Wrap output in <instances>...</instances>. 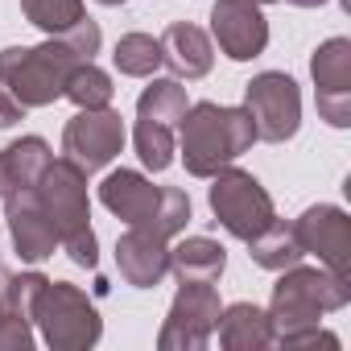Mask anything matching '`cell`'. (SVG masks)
Wrapping results in <instances>:
<instances>
[{
  "label": "cell",
  "mask_w": 351,
  "mask_h": 351,
  "mask_svg": "<svg viewBox=\"0 0 351 351\" xmlns=\"http://www.w3.org/2000/svg\"><path fill=\"white\" fill-rule=\"evenodd\" d=\"M21 112H25V108H21L13 95H9V87H5V83H0V128L17 124V120H21Z\"/></svg>",
  "instance_id": "cell-32"
},
{
  "label": "cell",
  "mask_w": 351,
  "mask_h": 351,
  "mask_svg": "<svg viewBox=\"0 0 351 351\" xmlns=\"http://www.w3.org/2000/svg\"><path fill=\"white\" fill-rule=\"evenodd\" d=\"M289 228H293V240L302 244L306 256H318L322 269L351 277V219H347V211L318 203V207H306Z\"/></svg>",
  "instance_id": "cell-9"
},
{
  "label": "cell",
  "mask_w": 351,
  "mask_h": 351,
  "mask_svg": "<svg viewBox=\"0 0 351 351\" xmlns=\"http://www.w3.org/2000/svg\"><path fill=\"white\" fill-rule=\"evenodd\" d=\"M191 99H186V87L178 79H153L141 99H136V120H157V124H178L186 116Z\"/></svg>",
  "instance_id": "cell-19"
},
{
  "label": "cell",
  "mask_w": 351,
  "mask_h": 351,
  "mask_svg": "<svg viewBox=\"0 0 351 351\" xmlns=\"http://www.w3.org/2000/svg\"><path fill=\"white\" fill-rule=\"evenodd\" d=\"M186 223H191V199H186V191L165 186V191H161V199H157V211H153V219H149L145 228H153L157 236L173 240Z\"/></svg>",
  "instance_id": "cell-26"
},
{
  "label": "cell",
  "mask_w": 351,
  "mask_h": 351,
  "mask_svg": "<svg viewBox=\"0 0 351 351\" xmlns=\"http://www.w3.org/2000/svg\"><path fill=\"white\" fill-rule=\"evenodd\" d=\"M99 199L112 215H120L124 223H149L153 211H157V199H161V186H153L145 173L136 169H116L104 178L99 186Z\"/></svg>",
  "instance_id": "cell-14"
},
{
  "label": "cell",
  "mask_w": 351,
  "mask_h": 351,
  "mask_svg": "<svg viewBox=\"0 0 351 351\" xmlns=\"http://www.w3.org/2000/svg\"><path fill=\"white\" fill-rule=\"evenodd\" d=\"M29 347H34L29 318H21V314H0V351H29Z\"/></svg>",
  "instance_id": "cell-28"
},
{
  "label": "cell",
  "mask_w": 351,
  "mask_h": 351,
  "mask_svg": "<svg viewBox=\"0 0 351 351\" xmlns=\"http://www.w3.org/2000/svg\"><path fill=\"white\" fill-rule=\"evenodd\" d=\"M46 165H50V145L42 136H21V141L5 145L0 149V199L34 186Z\"/></svg>",
  "instance_id": "cell-17"
},
{
  "label": "cell",
  "mask_w": 351,
  "mask_h": 351,
  "mask_svg": "<svg viewBox=\"0 0 351 351\" xmlns=\"http://www.w3.org/2000/svg\"><path fill=\"white\" fill-rule=\"evenodd\" d=\"M244 112L252 116L256 141L281 145L302 128V91L285 71H265L244 87Z\"/></svg>",
  "instance_id": "cell-6"
},
{
  "label": "cell",
  "mask_w": 351,
  "mask_h": 351,
  "mask_svg": "<svg viewBox=\"0 0 351 351\" xmlns=\"http://www.w3.org/2000/svg\"><path fill=\"white\" fill-rule=\"evenodd\" d=\"M5 211H9V232H13V244H17L21 261L38 265V261H46V256H54V248H58V228L50 223V215H46V207H42V199H38L34 186L13 191V195L5 199Z\"/></svg>",
  "instance_id": "cell-12"
},
{
  "label": "cell",
  "mask_w": 351,
  "mask_h": 351,
  "mask_svg": "<svg viewBox=\"0 0 351 351\" xmlns=\"http://www.w3.org/2000/svg\"><path fill=\"white\" fill-rule=\"evenodd\" d=\"M219 293L211 281H182L173 293V306L165 314V326L157 335L161 351H199L211 343L219 322Z\"/></svg>",
  "instance_id": "cell-7"
},
{
  "label": "cell",
  "mask_w": 351,
  "mask_h": 351,
  "mask_svg": "<svg viewBox=\"0 0 351 351\" xmlns=\"http://www.w3.org/2000/svg\"><path fill=\"white\" fill-rule=\"evenodd\" d=\"M116 265L128 285L149 289L169 273V240L145 223H128V232L116 240Z\"/></svg>",
  "instance_id": "cell-13"
},
{
  "label": "cell",
  "mask_w": 351,
  "mask_h": 351,
  "mask_svg": "<svg viewBox=\"0 0 351 351\" xmlns=\"http://www.w3.org/2000/svg\"><path fill=\"white\" fill-rule=\"evenodd\" d=\"M112 62H116L120 75L149 79V75L161 66V46H157V38H149V34H124V38L116 42Z\"/></svg>",
  "instance_id": "cell-22"
},
{
  "label": "cell",
  "mask_w": 351,
  "mask_h": 351,
  "mask_svg": "<svg viewBox=\"0 0 351 351\" xmlns=\"http://www.w3.org/2000/svg\"><path fill=\"white\" fill-rule=\"evenodd\" d=\"M252 5H269V0H252Z\"/></svg>",
  "instance_id": "cell-35"
},
{
  "label": "cell",
  "mask_w": 351,
  "mask_h": 351,
  "mask_svg": "<svg viewBox=\"0 0 351 351\" xmlns=\"http://www.w3.org/2000/svg\"><path fill=\"white\" fill-rule=\"evenodd\" d=\"M318 116L330 128H347L351 124V91H318Z\"/></svg>",
  "instance_id": "cell-29"
},
{
  "label": "cell",
  "mask_w": 351,
  "mask_h": 351,
  "mask_svg": "<svg viewBox=\"0 0 351 351\" xmlns=\"http://www.w3.org/2000/svg\"><path fill=\"white\" fill-rule=\"evenodd\" d=\"M248 256L261 265V269H273V273H281V269H289V265H298L306 252H302V244L293 240V228H285L281 219H273L261 236H252L248 240Z\"/></svg>",
  "instance_id": "cell-20"
},
{
  "label": "cell",
  "mask_w": 351,
  "mask_h": 351,
  "mask_svg": "<svg viewBox=\"0 0 351 351\" xmlns=\"http://www.w3.org/2000/svg\"><path fill=\"white\" fill-rule=\"evenodd\" d=\"M157 46H161V62L178 75V79H203L211 71V62H215L211 38L199 25H191V21H173L157 38Z\"/></svg>",
  "instance_id": "cell-15"
},
{
  "label": "cell",
  "mask_w": 351,
  "mask_h": 351,
  "mask_svg": "<svg viewBox=\"0 0 351 351\" xmlns=\"http://www.w3.org/2000/svg\"><path fill=\"white\" fill-rule=\"evenodd\" d=\"M34 191H38V199H42V207H46L50 223L58 228V244H62V240H71V236L91 232V223H87V219H91V203H87V173H83L71 157H62V161H54V157H50V165L38 173Z\"/></svg>",
  "instance_id": "cell-8"
},
{
  "label": "cell",
  "mask_w": 351,
  "mask_h": 351,
  "mask_svg": "<svg viewBox=\"0 0 351 351\" xmlns=\"http://www.w3.org/2000/svg\"><path fill=\"white\" fill-rule=\"evenodd\" d=\"M34 322L42 326V339L54 351H83V347H95L104 335L99 310L71 281H46L42 285L38 306H34Z\"/></svg>",
  "instance_id": "cell-4"
},
{
  "label": "cell",
  "mask_w": 351,
  "mask_h": 351,
  "mask_svg": "<svg viewBox=\"0 0 351 351\" xmlns=\"http://www.w3.org/2000/svg\"><path fill=\"white\" fill-rule=\"evenodd\" d=\"M99 50V25L91 17H79L71 29L50 34L42 46H9L0 50V83L21 108H46L62 99L66 79L75 66L91 62Z\"/></svg>",
  "instance_id": "cell-1"
},
{
  "label": "cell",
  "mask_w": 351,
  "mask_h": 351,
  "mask_svg": "<svg viewBox=\"0 0 351 351\" xmlns=\"http://www.w3.org/2000/svg\"><path fill=\"white\" fill-rule=\"evenodd\" d=\"M310 75L318 91H351V42L347 38L322 42L310 58Z\"/></svg>",
  "instance_id": "cell-21"
},
{
  "label": "cell",
  "mask_w": 351,
  "mask_h": 351,
  "mask_svg": "<svg viewBox=\"0 0 351 351\" xmlns=\"http://www.w3.org/2000/svg\"><path fill=\"white\" fill-rule=\"evenodd\" d=\"M21 9H25L29 25H38L42 34H62L79 17H87L83 0H21Z\"/></svg>",
  "instance_id": "cell-25"
},
{
  "label": "cell",
  "mask_w": 351,
  "mask_h": 351,
  "mask_svg": "<svg viewBox=\"0 0 351 351\" xmlns=\"http://www.w3.org/2000/svg\"><path fill=\"white\" fill-rule=\"evenodd\" d=\"M112 79L95 66V62H83V66H75V75L66 79V99L75 104V108H108L112 104Z\"/></svg>",
  "instance_id": "cell-23"
},
{
  "label": "cell",
  "mask_w": 351,
  "mask_h": 351,
  "mask_svg": "<svg viewBox=\"0 0 351 351\" xmlns=\"http://www.w3.org/2000/svg\"><path fill=\"white\" fill-rule=\"evenodd\" d=\"M132 141H136V153H141L145 169L161 173V169L173 161V128H169V124H157V120H136Z\"/></svg>",
  "instance_id": "cell-24"
},
{
  "label": "cell",
  "mask_w": 351,
  "mask_h": 351,
  "mask_svg": "<svg viewBox=\"0 0 351 351\" xmlns=\"http://www.w3.org/2000/svg\"><path fill=\"white\" fill-rule=\"evenodd\" d=\"M256 141L252 116L244 108H219V104H191L186 116L178 120V145L186 173L211 178L223 165H232L240 153H248Z\"/></svg>",
  "instance_id": "cell-2"
},
{
  "label": "cell",
  "mask_w": 351,
  "mask_h": 351,
  "mask_svg": "<svg viewBox=\"0 0 351 351\" xmlns=\"http://www.w3.org/2000/svg\"><path fill=\"white\" fill-rule=\"evenodd\" d=\"M42 285H46L42 273H9V310L5 314H21L34 322V306H38Z\"/></svg>",
  "instance_id": "cell-27"
},
{
  "label": "cell",
  "mask_w": 351,
  "mask_h": 351,
  "mask_svg": "<svg viewBox=\"0 0 351 351\" xmlns=\"http://www.w3.org/2000/svg\"><path fill=\"white\" fill-rule=\"evenodd\" d=\"M99 5H128V0H99Z\"/></svg>",
  "instance_id": "cell-34"
},
{
  "label": "cell",
  "mask_w": 351,
  "mask_h": 351,
  "mask_svg": "<svg viewBox=\"0 0 351 351\" xmlns=\"http://www.w3.org/2000/svg\"><path fill=\"white\" fill-rule=\"evenodd\" d=\"M273 343H281V347H339V335H330V330H322L318 322L314 326H302V330H289V335H277Z\"/></svg>",
  "instance_id": "cell-30"
},
{
  "label": "cell",
  "mask_w": 351,
  "mask_h": 351,
  "mask_svg": "<svg viewBox=\"0 0 351 351\" xmlns=\"http://www.w3.org/2000/svg\"><path fill=\"white\" fill-rule=\"evenodd\" d=\"M62 248H66V256H71L79 269H95V261H99V248H95V232L71 236V240H62Z\"/></svg>",
  "instance_id": "cell-31"
},
{
  "label": "cell",
  "mask_w": 351,
  "mask_h": 351,
  "mask_svg": "<svg viewBox=\"0 0 351 351\" xmlns=\"http://www.w3.org/2000/svg\"><path fill=\"white\" fill-rule=\"evenodd\" d=\"M211 34H215L219 50L236 62H248L269 46V21H265L261 5H252V0H215Z\"/></svg>",
  "instance_id": "cell-11"
},
{
  "label": "cell",
  "mask_w": 351,
  "mask_h": 351,
  "mask_svg": "<svg viewBox=\"0 0 351 351\" xmlns=\"http://www.w3.org/2000/svg\"><path fill=\"white\" fill-rule=\"evenodd\" d=\"M228 269V252L223 244L207 240V236H191L182 244L169 248V273H178V281H219Z\"/></svg>",
  "instance_id": "cell-18"
},
{
  "label": "cell",
  "mask_w": 351,
  "mask_h": 351,
  "mask_svg": "<svg viewBox=\"0 0 351 351\" xmlns=\"http://www.w3.org/2000/svg\"><path fill=\"white\" fill-rule=\"evenodd\" d=\"M351 302V277H339L330 269H306L302 261L281 269V281L273 285V339L314 326L322 314L343 310Z\"/></svg>",
  "instance_id": "cell-3"
},
{
  "label": "cell",
  "mask_w": 351,
  "mask_h": 351,
  "mask_svg": "<svg viewBox=\"0 0 351 351\" xmlns=\"http://www.w3.org/2000/svg\"><path fill=\"white\" fill-rule=\"evenodd\" d=\"M124 149V120L112 108H79V116L62 132V153L83 169H104Z\"/></svg>",
  "instance_id": "cell-10"
},
{
  "label": "cell",
  "mask_w": 351,
  "mask_h": 351,
  "mask_svg": "<svg viewBox=\"0 0 351 351\" xmlns=\"http://www.w3.org/2000/svg\"><path fill=\"white\" fill-rule=\"evenodd\" d=\"M207 199H211L215 219H219L236 240H252V236H261V232L277 219L269 191L252 178L248 169H236V165H223L219 173H211Z\"/></svg>",
  "instance_id": "cell-5"
},
{
  "label": "cell",
  "mask_w": 351,
  "mask_h": 351,
  "mask_svg": "<svg viewBox=\"0 0 351 351\" xmlns=\"http://www.w3.org/2000/svg\"><path fill=\"white\" fill-rule=\"evenodd\" d=\"M289 5H298V9H318V5H326V0H289Z\"/></svg>",
  "instance_id": "cell-33"
},
{
  "label": "cell",
  "mask_w": 351,
  "mask_h": 351,
  "mask_svg": "<svg viewBox=\"0 0 351 351\" xmlns=\"http://www.w3.org/2000/svg\"><path fill=\"white\" fill-rule=\"evenodd\" d=\"M215 330L228 351H261L273 343V318L252 302H236V306L219 310Z\"/></svg>",
  "instance_id": "cell-16"
}]
</instances>
